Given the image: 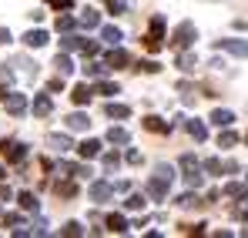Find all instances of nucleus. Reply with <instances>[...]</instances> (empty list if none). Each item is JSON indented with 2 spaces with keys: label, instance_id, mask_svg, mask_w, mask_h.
Returning <instances> with one entry per match:
<instances>
[{
  "label": "nucleus",
  "instance_id": "cd10ccee",
  "mask_svg": "<svg viewBox=\"0 0 248 238\" xmlns=\"http://www.w3.org/2000/svg\"><path fill=\"white\" fill-rule=\"evenodd\" d=\"M195 64H198L195 54H181V57H178V67H181V71H195Z\"/></svg>",
  "mask_w": 248,
  "mask_h": 238
},
{
  "label": "nucleus",
  "instance_id": "79ce46f5",
  "mask_svg": "<svg viewBox=\"0 0 248 238\" xmlns=\"http://www.w3.org/2000/svg\"><path fill=\"white\" fill-rule=\"evenodd\" d=\"M118 155H104V168H108V171H114V168H118Z\"/></svg>",
  "mask_w": 248,
  "mask_h": 238
},
{
  "label": "nucleus",
  "instance_id": "b1692460",
  "mask_svg": "<svg viewBox=\"0 0 248 238\" xmlns=\"http://www.w3.org/2000/svg\"><path fill=\"white\" fill-rule=\"evenodd\" d=\"M108 232H118V235H121V232H127V222H124L121 215H111V218H108Z\"/></svg>",
  "mask_w": 248,
  "mask_h": 238
},
{
  "label": "nucleus",
  "instance_id": "8fccbe9b",
  "mask_svg": "<svg viewBox=\"0 0 248 238\" xmlns=\"http://www.w3.org/2000/svg\"><path fill=\"white\" fill-rule=\"evenodd\" d=\"M3 178H7V168H0V181H3Z\"/></svg>",
  "mask_w": 248,
  "mask_h": 238
},
{
  "label": "nucleus",
  "instance_id": "f8f14e48",
  "mask_svg": "<svg viewBox=\"0 0 248 238\" xmlns=\"http://www.w3.org/2000/svg\"><path fill=\"white\" fill-rule=\"evenodd\" d=\"M91 94H94V87H91V84H78V87L71 91V101H74V104H87V101H91Z\"/></svg>",
  "mask_w": 248,
  "mask_h": 238
},
{
  "label": "nucleus",
  "instance_id": "58836bf2",
  "mask_svg": "<svg viewBox=\"0 0 248 238\" xmlns=\"http://www.w3.org/2000/svg\"><path fill=\"white\" fill-rule=\"evenodd\" d=\"M155 175H161V178L171 181V178H174V168H171V164H158V171H155Z\"/></svg>",
  "mask_w": 248,
  "mask_h": 238
},
{
  "label": "nucleus",
  "instance_id": "6ab92c4d",
  "mask_svg": "<svg viewBox=\"0 0 248 238\" xmlns=\"http://www.w3.org/2000/svg\"><path fill=\"white\" fill-rule=\"evenodd\" d=\"M54 67H57V74H64V78H67V74L74 71V64H71V57H67V54H57V61H54Z\"/></svg>",
  "mask_w": 248,
  "mask_h": 238
},
{
  "label": "nucleus",
  "instance_id": "ddd939ff",
  "mask_svg": "<svg viewBox=\"0 0 248 238\" xmlns=\"http://www.w3.org/2000/svg\"><path fill=\"white\" fill-rule=\"evenodd\" d=\"M108 64H111V67H124V64H131V54L121 50V47H114V50L108 54Z\"/></svg>",
  "mask_w": 248,
  "mask_h": 238
},
{
  "label": "nucleus",
  "instance_id": "7ed1b4c3",
  "mask_svg": "<svg viewBox=\"0 0 248 238\" xmlns=\"http://www.w3.org/2000/svg\"><path fill=\"white\" fill-rule=\"evenodd\" d=\"M168 188H171V181H168V178H161V175H155V178L148 181V188H144V191H148L155 201H161V198H168Z\"/></svg>",
  "mask_w": 248,
  "mask_h": 238
},
{
  "label": "nucleus",
  "instance_id": "a19ab883",
  "mask_svg": "<svg viewBox=\"0 0 248 238\" xmlns=\"http://www.w3.org/2000/svg\"><path fill=\"white\" fill-rule=\"evenodd\" d=\"M74 27V17H57V31H71Z\"/></svg>",
  "mask_w": 248,
  "mask_h": 238
},
{
  "label": "nucleus",
  "instance_id": "2f4dec72",
  "mask_svg": "<svg viewBox=\"0 0 248 238\" xmlns=\"http://www.w3.org/2000/svg\"><path fill=\"white\" fill-rule=\"evenodd\" d=\"M57 195H64V198H74V195H78V188H74L71 181H61V185H57Z\"/></svg>",
  "mask_w": 248,
  "mask_h": 238
},
{
  "label": "nucleus",
  "instance_id": "5701e85b",
  "mask_svg": "<svg viewBox=\"0 0 248 238\" xmlns=\"http://www.w3.org/2000/svg\"><path fill=\"white\" fill-rule=\"evenodd\" d=\"M47 144H50V148H57V151H64V148H71V138H67V134H50V138H47Z\"/></svg>",
  "mask_w": 248,
  "mask_h": 238
},
{
  "label": "nucleus",
  "instance_id": "bb28decb",
  "mask_svg": "<svg viewBox=\"0 0 248 238\" xmlns=\"http://www.w3.org/2000/svg\"><path fill=\"white\" fill-rule=\"evenodd\" d=\"M185 181H188V188H202V168H188Z\"/></svg>",
  "mask_w": 248,
  "mask_h": 238
},
{
  "label": "nucleus",
  "instance_id": "423d86ee",
  "mask_svg": "<svg viewBox=\"0 0 248 238\" xmlns=\"http://www.w3.org/2000/svg\"><path fill=\"white\" fill-rule=\"evenodd\" d=\"M111 195H114V185H111V181H94V185H91V198L94 201H108Z\"/></svg>",
  "mask_w": 248,
  "mask_h": 238
},
{
  "label": "nucleus",
  "instance_id": "39448f33",
  "mask_svg": "<svg viewBox=\"0 0 248 238\" xmlns=\"http://www.w3.org/2000/svg\"><path fill=\"white\" fill-rule=\"evenodd\" d=\"M218 47H221V50H228V54H235V57H248V40L228 37V40H218Z\"/></svg>",
  "mask_w": 248,
  "mask_h": 238
},
{
  "label": "nucleus",
  "instance_id": "4468645a",
  "mask_svg": "<svg viewBox=\"0 0 248 238\" xmlns=\"http://www.w3.org/2000/svg\"><path fill=\"white\" fill-rule=\"evenodd\" d=\"M67 127H71V131H87V127H91V121H87V114L78 111V114H71V118H67Z\"/></svg>",
  "mask_w": 248,
  "mask_h": 238
},
{
  "label": "nucleus",
  "instance_id": "e433bc0d",
  "mask_svg": "<svg viewBox=\"0 0 248 238\" xmlns=\"http://www.w3.org/2000/svg\"><path fill=\"white\" fill-rule=\"evenodd\" d=\"M225 195H232V198H242V195H245V188L235 181V185H228V188H225Z\"/></svg>",
  "mask_w": 248,
  "mask_h": 238
},
{
  "label": "nucleus",
  "instance_id": "ea45409f",
  "mask_svg": "<svg viewBox=\"0 0 248 238\" xmlns=\"http://www.w3.org/2000/svg\"><path fill=\"white\" fill-rule=\"evenodd\" d=\"M178 205H181V208H191V205H198V195H181Z\"/></svg>",
  "mask_w": 248,
  "mask_h": 238
},
{
  "label": "nucleus",
  "instance_id": "473e14b6",
  "mask_svg": "<svg viewBox=\"0 0 248 238\" xmlns=\"http://www.w3.org/2000/svg\"><path fill=\"white\" fill-rule=\"evenodd\" d=\"M81 50L87 54V57H97V50H101V47H97V40H84V44H81Z\"/></svg>",
  "mask_w": 248,
  "mask_h": 238
},
{
  "label": "nucleus",
  "instance_id": "6e6552de",
  "mask_svg": "<svg viewBox=\"0 0 248 238\" xmlns=\"http://www.w3.org/2000/svg\"><path fill=\"white\" fill-rule=\"evenodd\" d=\"M50 111H54V101H50V94H37V97H34V114H37V118H47Z\"/></svg>",
  "mask_w": 248,
  "mask_h": 238
},
{
  "label": "nucleus",
  "instance_id": "09e8293b",
  "mask_svg": "<svg viewBox=\"0 0 248 238\" xmlns=\"http://www.w3.org/2000/svg\"><path fill=\"white\" fill-rule=\"evenodd\" d=\"M0 198H10V188H3V185H0Z\"/></svg>",
  "mask_w": 248,
  "mask_h": 238
},
{
  "label": "nucleus",
  "instance_id": "c756f323",
  "mask_svg": "<svg viewBox=\"0 0 248 238\" xmlns=\"http://www.w3.org/2000/svg\"><path fill=\"white\" fill-rule=\"evenodd\" d=\"M84 40L81 37H74V34H64V37H61V47H64V50H74V47H81Z\"/></svg>",
  "mask_w": 248,
  "mask_h": 238
},
{
  "label": "nucleus",
  "instance_id": "412c9836",
  "mask_svg": "<svg viewBox=\"0 0 248 238\" xmlns=\"http://www.w3.org/2000/svg\"><path fill=\"white\" fill-rule=\"evenodd\" d=\"M141 124H144L148 131H158V134H161V131H171V124H168V121H161V118H144Z\"/></svg>",
  "mask_w": 248,
  "mask_h": 238
},
{
  "label": "nucleus",
  "instance_id": "a18cd8bd",
  "mask_svg": "<svg viewBox=\"0 0 248 238\" xmlns=\"http://www.w3.org/2000/svg\"><path fill=\"white\" fill-rule=\"evenodd\" d=\"M3 225H20V215H3Z\"/></svg>",
  "mask_w": 248,
  "mask_h": 238
},
{
  "label": "nucleus",
  "instance_id": "c85d7f7f",
  "mask_svg": "<svg viewBox=\"0 0 248 238\" xmlns=\"http://www.w3.org/2000/svg\"><path fill=\"white\" fill-rule=\"evenodd\" d=\"M94 91H97V94H118L121 87H118V84H111V80H97V87H94Z\"/></svg>",
  "mask_w": 248,
  "mask_h": 238
},
{
  "label": "nucleus",
  "instance_id": "49530a36",
  "mask_svg": "<svg viewBox=\"0 0 248 238\" xmlns=\"http://www.w3.org/2000/svg\"><path fill=\"white\" fill-rule=\"evenodd\" d=\"M0 44H10V31L7 27H0Z\"/></svg>",
  "mask_w": 248,
  "mask_h": 238
},
{
  "label": "nucleus",
  "instance_id": "f704fd0d",
  "mask_svg": "<svg viewBox=\"0 0 248 238\" xmlns=\"http://www.w3.org/2000/svg\"><path fill=\"white\" fill-rule=\"evenodd\" d=\"M124 205H127L131 211H138V208H144V195H131V198L124 201Z\"/></svg>",
  "mask_w": 248,
  "mask_h": 238
},
{
  "label": "nucleus",
  "instance_id": "f257e3e1",
  "mask_svg": "<svg viewBox=\"0 0 248 238\" xmlns=\"http://www.w3.org/2000/svg\"><path fill=\"white\" fill-rule=\"evenodd\" d=\"M195 37H198L195 24H191V20H185V24H178V31H174V40H171V44H174L178 50H185V47H191V44H195Z\"/></svg>",
  "mask_w": 248,
  "mask_h": 238
},
{
  "label": "nucleus",
  "instance_id": "aec40b11",
  "mask_svg": "<svg viewBox=\"0 0 248 238\" xmlns=\"http://www.w3.org/2000/svg\"><path fill=\"white\" fill-rule=\"evenodd\" d=\"M232 121H235V114H232V111H221V108L211 114V124H218V127H228Z\"/></svg>",
  "mask_w": 248,
  "mask_h": 238
},
{
  "label": "nucleus",
  "instance_id": "7c9ffc66",
  "mask_svg": "<svg viewBox=\"0 0 248 238\" xmlns=\"http://www.w3.org/2000/svg\"><path fill=\"white\" fill-rule=\"evenodd\" d=\"M138 71H144V74H158V71H161V64H158V61H141V64H138Z\"/></svg>",
  "mask_w": 248,
  "mask_h": 238
},
{
  "label": "nucleus",
  "instance_id": "4c0bfd02",
  "mask_svg": "<svg viewBox=\"0 0 248 238\" xmlns=\"http://www.w3.org/2000/svg\"><path fill=\"white\" fill-rule=\"evenodd\" d=\"M104 7H108L111 14H121V10H124V0H104Z\"/></svg>",
  "mask_w": 248,
  "mask_h": 238
},
{
  "label": "nucleus",
  "instance_id": "393cba45",
  "mask_svg": "<svg viewBox=\"0 0 248 238\" xmlns=\"http://www.w3.org/2000/svg\"><path fill=\"white\" fill-rule=\"evenodd\" d=\"M20 208H24V211H37V198H34V195H31V191H20Z\"/></svg>",
  "mask_w": 248,
  "mask_h": 238
},
{
  "label": "nucleus",
  "instance_id": "37998d69",
  "mask_svg": "<svg viewBox=\"0 0 248 238\" xmlns=\"http://www.w3.org/2000/svg\"><path fill=\"white\" fill-rule=\"evenodd\" d=\"M127 164H141V151L131 148V151H127Z\"/></svg>",
  "mask_w": 248,
  "mask_h": 238
},
{
  "label": "nucleus",
  "instance_id": "dca6fc26",
  "mask_svg": "<svg viewBox=\"0 0 248 238\" xmlns=\"http://www.w3.org/2000/svg\"><path fill=\"white\" fill-rule=\"evenodd\" d=\"M188 134H191L195 141H205V138H208V127L202 124V121H188Z\"/></svg>",
  "mask_w": 248,
  "mask_h": 238
},
{
  "label": "nucleus",
  "instance_id": "f03ea898",
  "mask_svg": "<svg viewBox=\"0 0 248 238\" xmlns=\"http://www.w3.org/2000/svg\"><path fill=\"white\" fill-rule=\"evenodd\" d=\"M161 31H165V17L158 14V17H151V31L144 37V47L148 50H161Z\"/></svg>",
  "mask_w": 248,
  "mask_h": 238
},
{
  "label": "nucleus",
  "instance_id": "20e7f679",
  "mask_svg": "<svg viewBox=\"0 0 248 238\" xmlns=\"http://www.w3.org/2000/svg\"><path fill=\"white\" fill-rule=\"evenodd\" d=\"M3 104H7V114H14V118H20V114L27 111V97H24V94H7Z\"/></svg>",
  "mask_w": 248,
  "mask_h": 238
},
{
  "label": "nucleus",
  "instance_id": "3c124183",
  "mask_svg": "<svg viewBox=\"0 0 248 238\" xmlns=\"http://www.w3.org/2000/svg\"><path fill=\"white\" fill-rule=\"evenodd\" d=\"M211 3H215V0H211Z\"/></svg>",
  "mask_w": 248,
  "mask_h": 238
},
{
  "label": "nucleus",
  "instance_id": "1a4fd4ad",
  "mask_svg": "<svg viewBox=\"0 0 248 238\" xmlns=\"http://www.w3.org/2000/svg\"><path fill=\"white\" fill-rule=\"evenodd\" d=\"M78 155H81V158H97V155H101V141H94V138L81 141V144H78Z\"/></svg>",
  "mask_w": 248,
  "mask_h": 238
},
{
  "label": "nucleus",
  "instance_id": "c9c22d12",
  "mask_svg": "<svg viewBox=\"0 0 248 238\" xmlns=\"http://www.w3.org/2000/svg\"><path fill=\"white\" fill-rule=\"evenodd\" d=\"M205 171H208V175H218V171H221V161H218V158H208L205 161Z\"/></svg>",
  "mask_w": 248,
  "mask_h": 238
},
{
  "label": "nucleus",
  "instance_id": "4be33fe9",
  "mask_svg": "<svg viewBox=\"0 0 248 238\" xmlns=\"http://www.w3.org/2000/svg\"><path fill=\"white\" fill-rule=\"evenodd\" d=\"M24 44H27V47H44V44H47V34H44V31H31V34L24 37Z\"/></svg>",
  "mask_w": 248,
  "mask_h": 238
},
{
  "label": "nucleus",
  "instance_id": "9b49d317",
  "mask_svg": "<svg viewBox=\"0 0 248 238\" xmlns=\"http://www.w3.org/2000/svg\"><path fill=\"white\" fill-rule=\"evenodd\" d=\"M0 151H3L10 161H24V158H27V148H24V144H7V141H3Z\"/></svg>",
  "mask_w": 248,
  "mask_h": 238
},
{
  "label": "nucleus",
  "instance_id": "a878e982",
  "mask_svg": "<svg viewBox=\"0 0 248 238\" xmlns=\"http://www.w3.org/2000/svg\"><path fill=\"white\" fill-rule=\"evenodd\" d=\"M218 144H221V148H235V144H238V134H235V131H221V134H218Z\"/></svg>",
  "mask_w": 248,
  "mask_h": 238
},
{
  "label": "nucleus",
  "instance_id": "2eb2a0df",
  "mask_svg": "<svg viewBox=\"0 0 248 238\" xmlns=\"http://www.w3.org/2000/svg\"><path fill=\"white\" fill-rule=\"evenodd\" d=\"M101 37L108 40L111 47H118V44H121V31H118L114 24H108V27H101Z\"/></svg>",
  "mask_w": 248,
  "mask_h": 238
},
{
  "label": "nucleus",
  "instance_id": "de8ad7c7",
  "mask_svg": "<svg viewBox=\"0 0 248 238\" xmlns=\"http://www.w3.org/2000/svg\"><path fill=\"white\" fill-rule=\"evenodd\" d=\"M50 3H54L57 10H64V7H71V0H50Z\"/></svg>",
  "mask_w": 248,
  "mask_h": 238
},
{
  "label": "nucleus",
  "instance_id": "f3484780",
  "mask_svg": "<svg viewBox=\"0 0 248 238\" xmlns=\"http://www.w3.org/2000/svg\"><path fill=\"white\" fill-rule=\"evenodd\" d=\"M78 20H81V27H97V24H101L97 10H91V7H87V10H81V17H78Z\"/></svg>",
  "mask_w": 248,
  "mask_h": 238
},
{
  "label": "nucleus",
  "instance_id": "9d476101",
  "mask_svg": "<svg viewBox=\"0 0 248 238\" xmlns=\"http://www.w3.org/2000/svg\"><path fill=\"white\" fill-rule=\"evenodd\" d=\"M108 71H111V64H108V61H104V64H101V61H91V64H84V74H87V78H104V74H108Z\"/></svg>",
  "mask_w": 248,
  "mask_h": 238
},
{
  "label": "nucleus",
  "instance_id": "c03bdc74",
  "mask_svg": "<svg viewBox=\"0 0 248 238\" xmlns=\"http://www.w3.org/2000/svg\"><path fill=\"white\" fill-rule=\"evenodd\" d=\"M181 168H198V161L191 158V155H185V158H181Z\"/></svg>",
  "mask_w": 248,
  "mask_h": 238
},
{
  "label": "nucleus",
  "instance_id": "a211bd4d",
  "mask_svg": "<svg viewBox=\"0 0 248 238\" xmlns=\"http://www.w3.org/2000/svg\"><path fill=\"white\" fill-rule=\"evenodd\" d=\"M108 141H111V144H127L131 134H127L124 127H111V131H108Z\"/></svg>",
  "mask_w": 248,
  "mask_h": 238
},
{
  "label": "nucleus",
  "instance_id": "0eeeda50",
  "mask_svg": "<svg viewBox=\"0 0 248 238\" xmlns=\"http://www.w3.org/2000/svg\"><path fill=\"white\" fill-rule=\"evenodd\" d=\"M104 114L124 121V118H131V108H127V104H118V101H108V104H104Z\"/></svg>",
  "mask_w": 248,
  "mask_h": 238
},
{
  "label": "nucleus",
  "instance_id": "72a5a7b5",
  "mask_svg": "<svg viewBox=\"0 0 248 238\" xmlns=\"http://www.w3.org/2000/svg\"><path fill=\"white\" fill-rule=\"evenodd\" d=\"M61 235H84V228L78 225V222H67V225L61 228Z\"/></svg>",
  "mask_w": 248,
  "mask_h": 238
}]
</instances>
